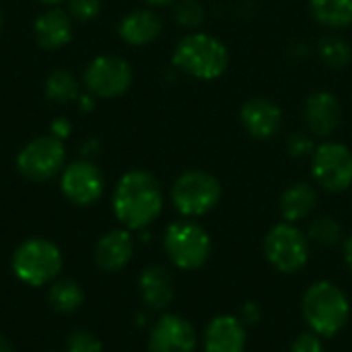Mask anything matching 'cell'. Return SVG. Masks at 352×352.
I'll list each match as a JSON object with an SVG mask.
<instances>
[{
    "label": "cell",
    "instance_id": "obj_1",
    "mask_svg": "<svg viewBox=\"0 0 352 352\" xmlns=\"http://www.w3.org/2000/svg\"><path fill=\"white\" fill-rule=\"evenodd\" d=\"M163 190L159 179L142 169L126 171L116 184L111 206L116 219L128 231H144L163 212Z\"/></svg>",
    "mask_w": 352,
    "mask_h": 352
},
{
    "label": "cell",
    "instance_id": "obj_2",
    "mask_svg": "<svg viewBox=\"0 0 352 352\" xmlns=\"http://www.w3.org/2000/svg\"><path fill=\"white\" fill-rule=\"evenodd\" d=\"M301 316L307 328L320 338H334L351 318L346 293L332 280H318L301 297Z\"/></svg>",
    "mask_w": 352,
    "mask_h": 352
},
{
    "label": "cell",
    "instance_id": "obj_3",
    "mask_svg": "<svg viewBox=\"0 0 352 352\" xmlns=\"http://www.w3.org/2000/svg\"><path fill=\"white\" fill-rule=\"evenodd\" d=\"M171 62L177 70L192 78L217 80L229 68V50L219 37L194 31L177 41Z\"/></svg>",
    "mask_w": 352,
    "mask_h": 352
},
{
    "label": "cell",
    "instance_id": "obj_4",
    "mask_svg": "<svg viewBox=\"0 0 352 352\" xmlns=\"http://www.w3.org/2000/svg\"><path fill=\"white\" fill-rule=\"evenodd\" d=\"M12 274L27 287H45L54 283L62 268H64V256L62 250L45 239V237H31L16 245L10 258Z\"/></svg>",
    "mask_w": 352,
    "mask_h": 352
},
{
    "label": "cell",
    "instance_id": "obj_5",
    "mask_svg": "<svg viewBox=\"0 0 352 352\" xmlns=\"http://www.w3.org/2000/svg\"><path fill=\"white\" fill-rule=\"evenodd\" d=\"M163 250L177 270L192 272L208 262L212 254V241L204 227H200L192 219H184L171 223L165 229Z\"/></svg>",
    "mask_w": 352,
    "mask_h": 352
},
{
    "label": "cell",
    "instance_id": "obj_6",
    "mask_svg": "<svg viewBox=\"0 0 352 352\" xmlns=\"http://www.w3.org/2000/svg\"><path fill=\"white\" fill-rule=\"evenodd\" d=\"M223 196L221 182L202 169L184 171L171 186L173 208L184 219H198L217 208Z\"/></svg>",
    "mask_w": 352,
    "mask_h": 352
},
{
    "label": "cell",
    "instance_id": "obj_7",
    "mask_svg": "<svg viewBox=\"0 0 352 352\" xmlns=\"http://www.w3.org/2000/svg\"><path fill=\"white\" fill-rule=\"evenodd\" d=\"M309 239L295 223H278L264 237V256L268 264L283 272L295 274L309 262Z\"/></svg>",
    "mask_w": 352,
    "mask_h": 352
},
{
    "label": "cell",
    "instance_id": "obj_8",
    "mask_svg": "<svg viewBox=\"0 0 352 352\" xmlns=\"http://www.w3.org/2000/svg\"><path fill=\"white\" fill-rule=\"evenodd\" d=\"M66 163L64 142L56 136H37L27 142L16 155L19 173L33 184H43L62 173Z\"/></svg>",
    "mask_w": 352,
    "mask_h": 352
},
{
    "label": "cell",
    "instance_id": "obj_9",
    "mask_svg": "<svg viewBox=\"0 0 352 352\" xmlns=\"http://www.w3.org/2000/svg\"><path fill=\"white\" fill-rule=\"evenodd\" d=\"M311 175L330 194L346 192L352 186V151L342 142H322L311 155Z\"/></svg>",
    "mask_w": 352,
    "mask_h": 352
},
{
    "label": "cell",
    "instance_id": "obj_10",
    "mask_svg": "<svg viewBox=\"0 0 352 352\" xmlns=\"http://www.w3.org/2000/svg\"><path fill=\"white\" fill-rule=\"evenodd\" d=\"M132 85V68L120 56H97L85 70V87L93 97L116 99Z\"/></svg>",
    "mask_w": 352,
    "mask_h": 352
},
{
    "label": "cell",
    "instance_id": "obj_11",
    "mask_svg": "<svg viewBox=\"0 0 352 352\" xmlns=\"http://www.w3.org/2000/svg\"><path fill=\"white\" fill-rule=\"evenodd\" d=\"M60 190L74 206H93L103 196L105 177L95 163L89 159H78L62 169Z\"/></svg>",
    "mask_w": 352,
    "mask_h": 352
},
{
    "label": "cell",
    "instance_id": "obj_12",
    "mask_svg": "<svg viewBox=\"0 0 352 352\" xmlns=\"http://www.w3.org/2000/svg\"><path fill=\"white\" fill-rule=\"evenodd\" d=\"M198 334L190 320L177 314H163L151 328L148 352H196Z\"/></svg>",
    "mask_w": 352,
    "mask_h": 352
},
{
    "label": "cell",
    "instance_id": "obj_13",
    "mask_svg": "<svg viewBox=\"0 0 352 352\" xmlns=\"http://www.w3.org/2000/svg\"><path fill=\"white\" fill-rule=\"evenodd\" d=\"M239 120L245 132L258 140H270L283 130V109L268 97H252L241 105Z\"/></svg>",
    "mask_w": 352,
    "mask_h": 352
},
{
    "label": "cell",
    "instance_id": "obj_14",
    "mask_svg": "<svg viewBox=\"0 0 352 352\" xmlns=\"http://www.w3.org/2000/svg\"><path fill=\"white\" fill-rule=\"evenodd\" d=\"M248 330L237 316L223 314L212 318L202 334L204 352H245Z\"/></svg>",
    "mask_w": 352,
    "mask_h": 352
},
{
    "label": "cell",
    "instance_id": "obj_15",
    "mask_svg": "<svg viewBox=\"0 0 352 352\" xmlns=\"http://www.w3.org/2000/svg\"><path fill=\"white\" fill-rule=\"evenodd\" d=\"M303 116H305L307 130L314 136L328 138L340 126L342 105H340V101H338V97L334 93H330V91H316V93H311L305 99Z\"/></svg>",
    "mask_w": 352,
    "mask_h": 352
},
{
    "label": "cell",
    "instance_id": "obj_16",
    "mask_svg": "<svg viewBox=\"0 0 352 352\" xmlns=\"http://www.w3.org/2000/svg\"><path fill=\"white\" fill-rule=\"evenodd\" d=\"M134 256V237L126 227L111 229L99 237L93 250V260L103 272H120L124 270Z\"/></svg>",
    "mask_w": 352,
    "mask_h": 352
},
{
    "label": "cell",
    "instance_id": "obj_17",
    "mask_svg": "<svg viewBox=\"0 0 352 352\" xmlns=\"http://www.w3.org/2000/svg\"><path fill=\"white\" fill-rule=\"evenodd\" d=\"M138 293L142 303L153 311H165L173 301L171 272L161 264H151L140 272Z\"/></svg>",
    "mask_w": 352,
    "mask_h": 352
},
{
    "label": "cell",
    "instance_id": "obj_18",
    "mask_svg": "<svg viewBox=\"0 0 352 352\" xmlns=\"http://www.w3.org/2000/svg\"><path fill=\"white\" fill-rule=\"evenodd\" d=\"M33 35H35V41L43 50H60V47L68 45L72 39L70 16L60 8L45 10L35 19Z\"/></svg>",
    "mask_w": 352,
    "mask_h": 352
},
{
    "label": "cell",
    "instance_id": "obj_19",
    "mask_svg": "<svg viewBox=\"0 0 352 352\" xmlns=\"http://www.w3.org/2000/svg\"><path fill=\"white\" fill-rule=\"evenodd\" d=\"M161 31H163L161 19L148 8H138L128 12L118 27L120 37L128 45H136V47L153 43L161 35Z\"/></svg>",
    "mask_w": 352,
    "mask_h": 352
},
{
    "label": "cell",
    "instance_id": "obj_20",
    "mask_svg": "<svg viewBox=\"0 0 352 352\" xmlns=\"http://www.w3.org/2000/svg\"><path fill=\"white\" fill-rule=\"evenodd\" d=\"M318 190L311 184L297 182L289 186L280 196V214L287 223H299L307 219L318 206Z\"/></svg>",
    "mask_w": 352,
    "mask_h": 352
},
{
    "label": "cell",
    "instance_id": "obj_21",
    "mask_svg": "<svg viewBox=\"0 0 352 352\" xmlns=\"http://www.w3.org/2000/svg\"><path fill=\"white\" fill-rule=\"evenodd\" d=\"M316 23L326 29H346L352 25V0H309Z\"/></svg>",
    "mask_w": 352,
    "mask_h": 352
},
{
    "label": "cell",
    "instance_id": "obj_22",
    "mask_svg": "<svg viewBox=\"0 0 352 352\" xmlns=\"http://www.w3.org/2000/svg\"><path fill=\"white\" fill-rule=\"evenodd\" d=\"M47 301L58 314H72L82 305L85 291L76 280L60 278V280L52 283V287L47 291Z\"/></svg>",
    "mask_w": 352,
    "mask_h": 352
},
{
    "label": "cell",
    "instance_id": "obj_23",
    "mask_svg": "<svg viewBox=\"0 0 352 352\" xmlns=\"http://www.w3.org/2000/svg\"><path fill=\"white\" fill-rule=\"evenodd\" d=\"M318 56L330 68H344L352 60L351 43L338 33H326L318 41Z\"/></svg>",
    "mask_w": 352,
    "mask_h": 352
},
{
    "label": "cell",
    "instance_id": "obj_24",
    "mask_svg": "<svg viewBox=\"0 0 352 352\" xmlns=\"http://www.w3.org/2000/svg\"><path fill=\"white\" fill-rule=\"evenodd\" d=\"M45 95L56 103H70L78 99V80L68 70H54L45 78Z\"/></svg>",
    "mask_w": 352,
    "mask_h": 352
},
{
    "label": "cell",
    "instance_id": "obj_25",
    "mask_svg": "<svg viewBox=\"0 0 352 352\" xmlns=\"http://www.w3.org/2000/svg\"><path fill=\"white\" fill-rule=\"evenodd\" d=\"M307 239L322 245V248H334L338 245L342 237V227L332 217H318L307 227Z\"/></svg>",
    "mask_w": 352,
    "mask_h": 352
},
{
    "label": "cell",
    "instance_id": "obj_26",
    "mask_svg": "<svg viewBox=\"0 0 352 352\" xmlns=\"http://www.w3.org/2000/svg\"><path fill=\"white\" fill-rule=\"evenodd\" d=\"M173 16L186 29H198L206 19V10L198 0H177L173 6Z\"/></svg>",
    "mask_w": 352,
    "mask_h": 352
},
{
    "label": "cell",
    "instance_id": "obj_27",
    "mask_svg": "<svg viewBox=\"0 0 352 352\" xmlns=\"http://www.w3.org/2000/svg\"><path fill=\"white\" fill-rule=\"evenodd\" d=\"M66 352H103V342L89 330H76L68 336Z\"/></svg>",
    "mask_w": 352,
    "mask_h": 352
},
{
    "label": "cell",
    "instance_id": "obj_28",
    "mask_svg": "<svg viewBox=\"0 0 352 352\" xmlns=\"http://www.w3.org/2000/svg\"><path fill=\"white\" fill-rule=\"evenodd\" d=\"M287 151L295 159H303V157L314 155V151H316L314 136L307 134V132H293V134H289V138H287Z\"/></svg>",
    "mask_w": 352,
    "mask_h": 352
},
{
    "label": "cell",
    "instance_id": "obj_29",
    "mask_svg": "<svg viewBox=\"0 0 352 352\" xmlns=\"http://www.w3.org/2000/svg\"><path fill=\"white\" fill-rule=\"evenodd\" d=\"M68 12L76 21L89 23L101 12V0H70L68 2Z\"/></svg>",
    "mask_w": 352,
    "mask_h": 352
},
{
    "label": "cell",
    "instance_id": "obj_30",
    "mask_svg": "<svg viewBox=\"0 0 352 352\" xmlns=\"http://www.w3.org/2000/svg\"><path fill=\"white\" fill-rule=\"evenodd\" d=\"M291 352H324V342L318 334H314L311 330L309 332H303L299 334L293 344H291Z\"/></svg>",
    "mask_w": 352,
    "mask_h": 352
},
{
    "label": "cell",
    "instance_id": "obj_31",
    "mask_svg": "<svg viewBox=\"0 0 352 352\" xmlns=\"http://www.w3.org/2000/svg\"><path fill=\"white\" fill-rule=\"evenodd\" d=\"M237 318L243 322V326H254V324H258V322H260V318H262L260 305H258V303H254V301L243 303V305H241V309H239V316H237Z\"/></svg>",
    "mask_w": 352,
    "mask_h": 352
},
{
    "label": "cell",
    "instance_id": "obj_32",
    "mask_svg": "<svg viewBox=\"0 0 352 352\" xmlns=\"http://www.w3.org/2000/svg\"><path fill=\"white\" fill-rule=\"evenodd\" d=\"M50 132H52V136H56L58 140H64V138H68V136H70V132H72V124H70V120H68V118H56V120L50 124Z\"/></svg>",
    "mask_w": 352,
    "mask_h": 352
},
{
    "label": "cell",
    "instance_id": "obj_33",
    "mask_svg": "<svg viewBox=\"0 0 352 352\" xmlns=\"http://www.w3.org/2000/svg\"><path fill=\"white\" fill-rule=\"evenodd\" d=\"M95 99L97 97H93L91 93L89 95H78V109L85 111V113H91L95 109Z\"/></svg>",
    "mask_w": 352,
    "mask_h": 352
},
{
    "label": "cell",
    "instance_id": "obj_34",
    "mask_svg": "<svg viewBox=\"0 0 352 352\" xmlns=\"http://www.w3.org/2000/svg\"><path fill=\"white\" fill-rule=\"evenodd\" d=\"M342 254H344V262L349 266V270L352 272V235L344 239V248H342Z\"/></svg>",
    "mask_w": 352,
    "mask_h": 352
},
{
    "label": "cell",
    "instance_id": "obj_35",
    "mask_svg": "<svg viewBox=\"0 0 352 352\" xmlns=\"http://www.w3.org/2000/svg\"><path fill=\"white\" fill-rule=\"evenodd\" d=\"M0 352H14V346L8 338L0 336Z\"/></svg>",
    "mask_w": 352,
    "mask_h": 352
},
{
    "label": "cell",
    "instance_id": "obj_36",
    "mask_svg": "<svg viewBox=\"0 0 352 352\" xmlns=\"http://www.w3.org/2000/svg\"><path fill=\"white\" fill-rule=\"evenodd\" d=\"M95 148L99 151V142H97V140H89V142L85 144V151H82V153H85V155H89V153H95Z\"/></svg>",
    "mask_w": 352,
    "mask_h": 352
},
{
    "label": "cell",
    "instance_id": "obj_37",
    "mask_svg": "<svg viewBox=\"0 0 352 352\" xmlns=\"http://www.w3.org/2000/svg\"><path fill=\"white\" fill-rule=\"evenodd\" d=\"M146 4H151V6H167V4H171L173 0H144Z\"/></svg>",
    "mask_w": 352,
    "mask_h": 352
},
{
    "label": "cell",
    "instance_id": "obj_38",
    "mask_svg": "<svg viewBox=\"0 0 352 352\" xmlns=\"http://www.w3.org/2000/svg\"><path fill=\"white\" fill-rule=\"evenodd\" d=\"M39 2H43V4H58V2H62V0H39Z\"/></svg>",
    "mask_w": 352,
    "mask_h": 352
},
{
    "label": "cell",
    "instance_id": "obj_39",
    "mask_svg": "<svg viewBox=\"0 0 352 352\" xmlns=\"http://www.w3.org/2000/svg\"><path fill=\"white\" fill-rule=\"evenodd\" d=\"M0 31H2V12H0Z\"/></svg>",
    "mask_w": 352,
    "mask_h": 352
},
{
    "label": "cell",
    "instance_id": "obj_40",
    "mask_svg": "<svg viewBox=\"0 0 352 352\" xmlns=\"http://www.w3.org/2000/svg\"><path fill=\"white\" fill-rule=\"evenodd\" d=\"M50 352H58V351H50Z\"/></svg>",
    "mask_w": 352,
    "mask_h": 352
}]
</instances>
